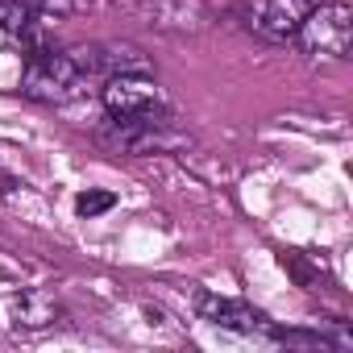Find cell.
Masks as SVG:
<instances>
[{"instance_id":"6da1fadb","label":"cell","mask_w":353,"mask_h":353,"mask_svg":"<svg viewBox=\"0 0 353 353\" xmlns=\"http://www.w3.org/2000/svg\"><path fill=\"white\" fill-rule=\"evenodd\" d=\"M88 88V75L71 59V50H50L34 46L26 50V71H21V96L38 104H67Z\"/></svg>"},{"instance_id":"7a4b0ae2","label":"cell","mask_w":353,"mask_h":353,"mask_svg":"<svg viewBox=\"0 0 353 353\" xmlns=\"http://www.w3.org/2000/svg\"><path fill=\"white\" fill-rule=\"evenodd\" d=\"M307 59H349L353 50V9L345 0H320L291 38Z\"/></svg>"},{"instance_id":"3957f363","label":"cell","mask_w":353,"mask_h":353,"mask_svg":"<svg viewBox=\"0 0 353 353\" xmlns=\"http://www.w3.org/2000/svg\"><path fill=\"white\" fill-rule=\"evenodd\" d=\"M96 141L108 145L112 154H133V158H141V154L183 150V145H188V133L174 129V121H170L166 112H158V117H137V121H112V117H108V125L96 133Z\"/></svg>"},{"instance_id":"277c9868","label":"cell","mask_w":353,"mask_h":353,"mask_svg":"<svg viewBox=\"0 0 353 353\" xmlns=\"http://www.w3.org/2000/svg\"><path fill=\"white\" fill-rule=\"evenodd\" d=\"M117 9L162 34H200L212 21V9L204 0H117Z\"/></svg>"},{"instance_id":"5b68a950","label":"cell","mask_w":353,"mask_h":353,"mask_svg":"<svg viewBox=\"0 0 353 353\" xmlns=\"http://www.w3.org/2000/svg\"><path fill=\"white\" fill-rule=\"evenodd\" d=\"M320 5V0H245L241 26L258 34L262 42H291L299 21Z\"/></svg>"},{"instance_id":"8992f818","label":"cell","mask_w":353,"mask_h":353,"mask_svg":"<svg viewBox=\"0 0 353 353\" xmlns=\"http://www.w3.org/2000/svg\"><path fill=\"white\" fill-rule=\"evenodd\" d=\"M100 100H104V108H108L112 121H137V117L166 112V100H162L154 75H117V79H104Z\"/></svg>"},{"instance_id":"52a82bcc","label":"cell","mask_w":353,"mask_h":353,"mask_svg":"<svg viewBox=\"0 0 353 353\" xmlns=\"http://www.w3.org/2000/svg\"><path fill=\"white\" fill-rule=\"evenodd\" d=\"M71 59L88 79H117V75H154L150 59L133 42H92V46H71Z\"/></svg>"},{"instance_id":"ba28073f","label":"cell","mask_w":353,"mask_h":353,"mask_svg":"<svg viewBox=\"0 0 353 353\" xmlns=\"http://www.w3.org/2000/svg\"><path fill=\"white\" fill-rule=\"evenodd\" d=\"M196 316L208 320V324H216V328L245 332V336H254V332L266 336V332H270V316H266V312H258L254 303L229 299V295H212V291H200V295H196Z\"/></svg>"},{"instance_id":"9c48e42d","label":"cell","mask_w":353,"mask_h":353,"mask_svg":"<svg viewBox=\"0 0 353 353\" xmlns=\"http://www.w3.org/2000/svg\"><path fill=\"white\" fill-rule=\"evenodd\" d=\"M0 30L13 42H21L26 50L46 46V21L26 5V0H0Z\"/></svg>"},{"instance_id":"30bf717a","label":"cell","mask_w":353,"mask_h":353,"mask_svg":"<svg viewBox=\"0 0 353 353\" xmlns=\"http://www.w3.org/2000/svg\"><path fill=\"white\" fill-rule=\"evenodd\" d=\"M5 316L13 328H50L59 324V303L42 291H21L5 303Z\"/></svg>"},{"instance_id":"8fae6325","label":"cell","mask_w":353,"mask_h":353,"mask_svg":"<svg viewBox=\"0 0 353 353\" xmlns=\"http://www.w3.org/2000/svg\"><path fill=\"white\" fill-rule=\"evenodd\" d=\"M112 204H117V196H112V192H79V196H75V212H79L83 221H88V216L108 212Z\"/></svg>"},{"instance_id":"7c38bea8","label":"cell","mask_w":353,"mask_h":353,"mask_svg":"<svg viewBox=\"0 0 353 353\" xmlns=\"http://www.w3.org/2000/svg\"><path fill=\"white\" fill-rule=\"evenodd\" d=\"M26 5H30L42 21H63V17H75L71 0H26Z\"/></svg>"},{"instance_id":"4fadbf2b","label":"cell","mask_w":353,"mask_h":353,"mask_svg":"<svg viewBox=\"0 0 353 353\" xmlns=\"http://www.w3.org/2000/svg\"><path fill=\"white\" fill-rule=\"evenodd\" d=\"M92 5H96V0H71V9H75V13H88Z\"/></svg>"}]
</instances>
